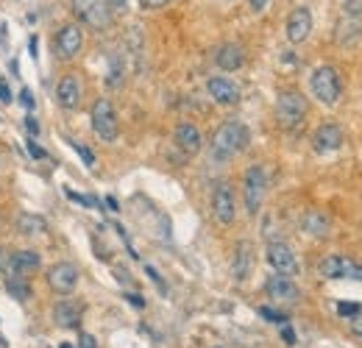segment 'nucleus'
<instances>
[{"label":"nucleus","instance_id":"nucleus-1","mask_svg":"<svg viewBox=\"0 0 362 348\" xmlns=\"http://www.w3.org/2000/svg\"><path fill=\"white\" fill-rule=\"evenodd\" d=\"M248 139H251V134H248V128L240 123V120H226V123H220L217 128H215V134H212V159H217V162H229L231 156H237V153H242L245 148H248Z\"/></svg>","mask_w":362,"mask_h":348},{"label":"nucleus","instance_id":"nucleus-2","mask_svg":"<svg viewBox=\"0 0 362 348\" xmlns=\"http://www.w3.org/2000/svg\"><path fill=\"white\" fill-rule=\"evenodd\" d=\"M310 114V103L301 92L296 89H284L279 98H276V120L282 128H298Z\"/></svg>","mask_w":362,"mask_h":348},{"label":"nucleus","instance_id":"nucleus-3","mask_svg":"<svg viewBox=\"0 0 362 348\" xmlns=\"http://www.w3.org/2000/svg\"><path fill=\"white\" fill-rule=\"evenodd\" d=\"M89 123H92V131L98 139L103 142H115L120 137V120H117V109L109 98H98L92 103V112H89Z\"/></svg>","mask_w":362,"mask_h":348},{"label":"nucleus","instance_id":"nucleus-4","mask_svg":"<svg viewBox=\"0 0 362 348\" xmlns=\"http://www.w3.org/2000/svg\"><path fill=\"white\" fill-rule=\"evenodd\" d=\"M265 195H268V173L262 165H251L242 176V204H245V212L251 218L259 215Z\"/></svg>","mask_w":362,"mask_h":348},{"label":"nucleus","instance_id":"nucleus-5","mask_svg":"<svg viewBox=\"0 0 362 348\" xmlns=\"http://www.w3.org/2000/svg\"><path fill=\"white\" fill-rule=\"evenodd\" d=\"M310 89H312V95H315L324 106H335V103L340 100V95H343V81H340V75H338L335 67L324 64V67H318V70L312 73Z\"/></svg>","mask_w":362,"mask_h":348},{"label":"nucleus","instance_id":"nucleus-6","mask_svg":"<svg viewBox=\"0 0 362 348\" xmlns=\"http://www.w3.org/2000/svg\"><path fill=\"white\" fill-rule=\"evenodd\" d=\"M73 14L92 31H106L112 25V8L106 0H70Z\"/></svg>","mask_w":362,"mask_h":348},{"label":"nucleus","instance_id":"nucleus-7","mask_svg":"<svg viewBox=\"0 0 362 348\" xmlns=\"http://www.w3.org/2000/svg\"><path fill=\"white\" fill-rule=\"evenodd\" d=\"M84 47V33L78 28V22H67L59 28V33L53 36V56L59 61H73Z\"/></svg>","mask_w":362,"mask_h":348},{"label":"nucleus","instance_id":"nucleus-8","mask_svg":"<svg viewBox=\"0 0 362 348\" xmlns=\"http://www.w3.org/2000/svg\"><path fill=\"white\" fill-rule=\"evenodd\" d=\"M212 218L217 220V226H231L237 218V201L229 181H217L212 190Z\"/></svg>","mask_w":362,"mask_h":348},{"label":"nucleus","instance_id":"nucleus-9","mask_svg":"<svg viewBox=\"0 0 362 348\" xmlns=\"http://www.w3.org/2000/svg\"><path fill=\"white\" fill-rule=\"evenodd\" d=\"M48 287L56 293V296H70L75 287H78V268L73 262H56L50 271H48Z\"/></svg>","mask_w":362,"mask_h":348},{"label":"nucleus","instance_id":"nucleus-10","mask_svg":"<svg viewBox=\"0 0 362 348\" xmlns=\"http://www.w3.org/2000/svg\"><path fill=\"white\" fill-rule=\"evenodd\" d=\"M318 271H321L324 279H357V282H362V265L349 259V257H335L332 254L318 265Z\"/></svg>","mask_w":362,"mask_h":348},{"label":"nucleus","instance_id":"nucleus-11","mask_svg":"<svg viewBox=\"0 0 362 348\" xmlns=\"http://www.w3.org/2000/svg\"><path fill=\"white\" fill-rule=\"evenodd\" d=\"M268 265L279 273V276H296L298 273V259L293 254V248L287 243H270L268 245Z\"/></svg>","mask_w":362,"mask_h":348},{"label":"nucleus","instance_id":"nucleus-12","mask_svg":"<svg viewBox=\"0 0 362 348\" xmlns=\"http://www.w3.org/2000/svg\"><path fill=\"white\" fill-rule=\"evenodd\" d=\"M56 100L67 112L78 109L81 100H84V84H81V78L78 75H61L59 84H56Z\"/></svg>","mask_w":362,"mask_h":348},{"label":"nucleus","instance_id":"nucleus-13","mask_svg":"<svg viewBox=\"0 0 362 348\" xmlns=\"http://www.w3.org/2000/svg\"><path fill=\"white\" fill-rule=\"evenodd\" d=\"M265 293H268L273 301H279V304H296V301L301 298L296 282H293L290 276H279V273L265 282Z\"/></svg>","mask_w":362,"mask_h":348},{"label":"nucleus","instance_id":"nucleus-14","mask_svg":"<svg viewBox=\"0 0 362 348\" xmlns=\"http://www.w3.org/2000/svg\"><path fill=\"white\" fill-rule=\"evenodd\" d=\"M310 31H312V14H310V8H304V6L293 8L290 17H287V39L293 45H301L310 36Z\"/></svg>","mask_w":362,"mask_h":348},{"label":"nucleus","instance_id":"nucleus-15","mask_svg":"<svg viewBox=\"0 0 362 348\" xmlns=\"http://www.w3.org/2000/svg\"><path fill=\"white\" fill-rule=\"evenodd\" d=\"M340 145H343V128H340V126L324 123V126L315 128V134H312V148H315L318 153H332V151H338Z\"/></svg>","mask_w":362,"mask_h":348},{"label":"nucleus","instance_id":"nucleus-16","mask_svg":"<svg viewBox=\"0 0 362 348\" xmlns=\"http://www.w3.org/2000/svg\"><path fill=\"white\" fill-rule=\"evenodd\" d=\"M206 92H209L212 100H217V103H223V106H231V103L240 100V86H237L231 78H223V75L209 78V81H206Z\"/></svg>","mask_w":362,"mask_h":348},{"label":"nucleus","instance_id":"nucleus-17","mask_svg":"<svg viewBox=\"0 0 362 348\" xmlns=\"http://www.w3.org/2000/svg\"><path fill=\"white\" fill-rule=\"evenodd\" d=\"M42 268V257L34 248H20L14 254H8V271L14 276H31Z\"/></svg>","mask_w":362,"mask_h":348},{"label":"nucleus","instance_id":"nucleus-18","mask_svg":"<svg viewBox=\"0 0 362 348\" xmlns=\"http://www.w3.org/2000/svg\"><path fill=\"white\" fill-rule=\"evenodd\" d=\"M81 312H84V307L78 301H70L64 296V301H56L53 304V324L59 329H75L81 324Z\"/></svg>","mask_w":362,"mask_h":348},{"label":"nucleus","instance_id":"nucleus-19","mask_svg":"<svg viewBox=\"0 0 362 348\" xmlns=\"http://www.w3.org/2000/svg\"><path fill=\"white\" fill-rule=\"evenodd\" d=\"M173 139L187 156H195L203 145V137H201V128L195 123H179L176 131H173Z\"/></svg>","mask_w":362,"mask_h":348},{"label":"nucleus","instance_id":"nucleus-20","mask_svg":"<svg viewBox=\"0 0 362 348\" xmlns=\"http://www.w3.org/2000/svg\"><path fill=\"white\" fill-rule=\"evenodd\" d=\"M215 61H217V67H220V70L234 73V70H240V67L245 64V50H242L240 45H234V42L220 45V47H217V53H215Z\"/></svg>","mask_w":362,"mask_h":348},{"label":"nucleus","instance_id":"nucleus-21","mask_svg":"<svg viewBox=\"0 0 362 348\" xmlns=\"http://www.w3.org/2000/svg\"><path fill=\"white\" fill-rule=\"evenodd\" d=\"M251 265H254L251 245H248V243H240V245H237V251H234V262H231V273H234V279H237V282L248 279Z\"/></svg>","mask_w":362,"mask_h":348},{"label":"nucleus","instance_id":"nucleus-22","mask_svg":"<svg viewBox=\"0 0 362 348\" xmlns=\"http://www.w3.org/2000/svg\"><path fill=\"white\" fill-rule=\"evenodd\" d=\"M17 232H20L22 237H42V234H48V223H45L39 215L25 212V215L17 218Z\"/></svg>","mask_w":362,"mask_h":348},{"label":"nucleus","instance_id":"nucleus-23","mask_svg":"<svg viewBox=\"0 0 362 348\" xmlns=\"http://www.w3.org/2000/svg\"><path fill=\"white\" fill-rule=\"evenodd\" d=\"M304 232L312 234V237H326L329 234V220L321 215V212H307L304 220H301Z\"/></svg>","mask_w":362,"mask_h":348},{"label":"nucleus","instance_id":"nucleus-24","mask_svg":"<svg viewBox=\"0 0 362 348\" xmlns=\"http://www.w3.org/2000/svg\"><path fill=\"white\" fill-rule=\"evenodd\" d=\"M8 293L17 298V301H28V296H31V285H28V276H14L11 273V279H8Z\"/></svg>","mask_w":362,"mask_h":348},{"label":"nucleus","instance_id":"nucleus-25","mask_svg":"<svg viewBox=\"0 0 362 348\" xmlns=\"http://www.w3.org/2000/svg\"><path fill=\"white\" fill-rule=\"evenodd\" d=\"M70 145L75 148V153L81 156V162H84L87 167H95V153H92L87 145H81V142H75V139H70Z\"/></svg>","mask_w":362,"mask_h":348},{"label":"nucleus","instance_id":"nucleus-26","mask_svg":"<svg viewBox=\"0 0 362 348\" xmlns=\"http://www.w3.org/2000/svg\"><path fill=\"white\" fill-rule=\"evenodd\" d=\"M259 315L265 321H273V324H287V315L279 312V310H270V307H259Z\"/></svg>","mask_w":362,"mask_h":348},{"label":"nucleus","instance_id":"nucleus-27","mask_svg":"<svg viewBox=\"0 0 362 348\" xmlns=\"http://www.w3.org/2000/svg\"><path fill=\"white\" fill-rule=\"evenodd\" d=\"M360 310L362 307L360 304H354V301H340V304H338V312H340L343 318H354Z\"/></svg>","mask_w":362,"mask_h":348},{"label":"nucleus","instance_id":"nucleus-28","mask_svg":"<svg viewBox=\"0 0 362 348\" xmlns=\"http://www.w3.org/2000/svg\"><path fill=\"white\" fill-rule=\"evenodd\" d=\"M343 11L349 17H362V0H343Z\"/></svg>","mask_w":362,"mask_h":348},{"label":"nucleus","instance_id":"nucleus-29","mask_svg":"<svg viewBox=\"0 0 362 348\" xmlns=\"http://www.w3.org/2000/svg\"><path fill=\"white\" fill-rule=\"evenodd\" d=\"M28 153H31L34 159H48V151H42V148H39V145L34 142V137L28 139Z\"/></svg>","mask_w":362,"mask_h":348},{"label":"nucleus","instance_id":"nucleus-30","mask_svg":"<svg viewBox=\"0 0 362 348\" xmlns=\"http://www.w3.org/2000/svg\"><path fill=\"white\" fill-rule=\"evenodd\" d=\"M20 100H22V106H25L28 112L34 109V95H31V89H22V92H20Z\"/></svg>","mask_w":362,"mask_h":348},{"label":"nucleus","instance_id":"nucleus-31","mask_svg":"<svg viewBox=\"0 0 362 348\" xmlns=\"http://www.w3.org/2000/svg\"><path fill=\"white\" fill-rule=\"evenodd\" d=\"M67 195H70L73 201H78L81 206H95V204H92V198H87V195H78V192H73V190H67Z\"/></svg>","mask_w":362,"mask_h":348},{"label":"nucleus","instance_id":"nucleus-32","mask_svg":"<svg viewBox=\"0 0 362 348\" xmlns=\"http://www.w3.org/2000/svg\"><path fill=\"white\" fill-rule=\"evenodd\" d=\"M171 0H140V6L143 8H165Z\"/></svg>","mask_w":362,"mask_h":348},{"label":"nucleus","instance_id":"nucleus-33","mask_svg":"<svg viewBox=\"0 0 362 348\" xmlns=\"http://www.w3.org/2000/svg\"><path fill=\"white\" fill-rule=\"evenodd\" d=\"M352 332H354L357 338H362V310L352 318Z\"/></svg>","mask_w":362,"mask_h":348},{"label":"nucleus","instance_id":"nucleus-34","mask_svg":"<svg viewBox=\"0 0 362 348\" xmlns=\"http://www.w3.org/2000/svg\"><path fill=\"white\" fill-rule=\"evenodd\" d=\"M78 348H98V343H95L92 335H81V338H78Z\"/></svg>","mask_w":362,"mask_h":348},{"label":"nucleus","instance_id":"nucleus-35","mask_svg":"<svg viewBox=\"0 0 362 348\" xmlns=\"http://www.w3.org/2000/svg\"><path fill=\"white\" fill-rule=\"evenodd\" d=\"M268 3H270V0H248L251 11H256V14H259V11H265V8H268Z\"/></svg>","mask_w":362,"mask_h":348},{"label":"nucleus","instance_id":"nucleus-36","mask_svg":"<svg viewBox=\"0 0 362 348\" xmlns=\"http://www.w3.org/2000/svg\"><path fill=\"white\" fill-rule=\"evenodd\" d=\"M6 271H8V251L0 245V276H3Z\"/></svg>","mask_w":362,"mask_h":348},{"label":"nucleus","instance_id":"nucleus-37","mask_svg":"<svg viewBox=\"0 0 362 348\" xmlns=\"http://www.w3.org/2000/svg\"><path fill=\"white\" fill-rule=\"evenodd\" d=\"M25 128H28V131H31V137H36V131H39V126H36V120H34V117H31V114H28V117H25Z\"/></svg>","mask_w":362,"mask_h":348},{"label":"nucleus","instance_id":"nucleus-38","mask_svg":"<svg viewBox=\"0 0 362 348\" xmlns=\"http://www.w3.org/2000/svg\"><path fill=\"white\" fill-rule=\"evenodd\" d=\"M282 338H284V343H287V346H293V343H296V335H293V329H290V326H284V329H282Z\"/></svg>","mask_w":362,"mask_h":348},{"label":"nucleus","instance_id":"nucleus-39","mask_svg":"<svg viewBox=\"0 0 362 348\" xmlns=\"http://www.w3.org/2000/svg\"><path fill=\"white\" fill-rule=\"evenodd\" d=\"M0 100H6V103L11 100V92H8V84H6L3 78H0Z\"/></svg>","mask_w":362,"mask_h":348},{"label":"nucleus","instance_id":"nucleus-40","mask_svg":"<svg viewBox=\"0 0 362 348\" xmlns=\"http://www.w3.org/2000/svg\"><path fill=\"white\" fill-rule=\"evenodd\" d=\"M39 42H36V36H31V42H28V53H31V59H36L39 56V47H36Z\"/></svg>","mask_w":362,"mask_h":348},{"label":"nucleus","instance_id":"nucleus-41","mask_svg":"<svg viewBox=\"0 0 362 348\" xmlns=\"http://www.w3.org/2000/svg\"><path fill=\"white\" fill-rule=\"evenodd\" d=\"M106 3H109V8H123L129 0H106Z\"/></svg>","mask_w":362,"mask_h":348},{"label":"nucleus","instance_id":"nucleus-42","mask_svg":"<svg viewBox=\"0 0 362 348\" xmlns=\"http://www.w3.org/2000/svg\"><path fill=\"white\" fill-rule=\"evenodd\" d=\"M59 348H73V346H70V343H61V346H59Z\"/></svg>","mask_w":362,"mask_h":348}]
</instances>
